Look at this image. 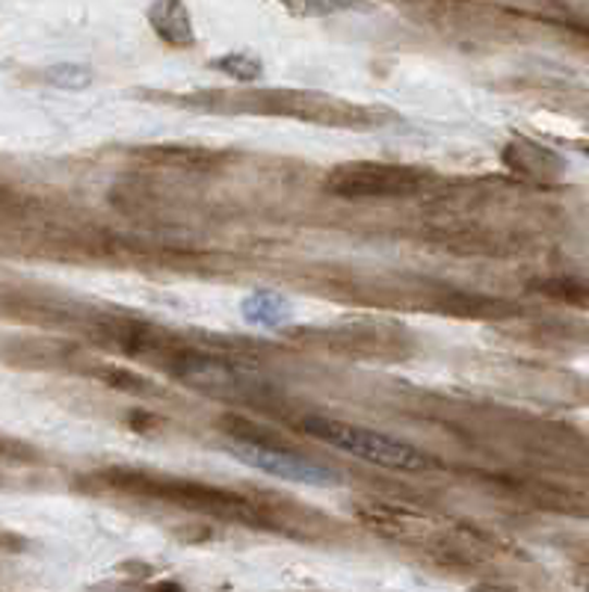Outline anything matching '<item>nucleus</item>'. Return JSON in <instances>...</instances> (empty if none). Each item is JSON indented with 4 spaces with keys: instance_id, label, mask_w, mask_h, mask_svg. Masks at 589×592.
Returning a JSON list of instances; mask_svg holds the SVG:
<instances>
[{
    "instance_id": "11",
    "label": "nucleus",
    "mask_w": 589,
    "mask_h": 592,
    "mask_svg": "<svg viewBox=\"0 0 589 592\" xmlns=\"http://www.w3.org/2000/svg\"><path fill=\"white\" fill-rule=\"evenodd\" d=\"M282 3L303 18H323V15H338L358 7V0H282Z\"/></svg>"
},
{
    "instance_id": "15",
    "label": "nucleus",
    "mask_w": 589,
    "mask_h": 592,
    "mask_svg": "<svg viewBox=\"0 0 589 592\" xmlns=\"http://www.w3.org/2000/svg\"><path fill=\"white\" fill-rule=\"evenodd\" d=\"M584 566H587V569H589V548H587V554H584Z\"/></svg>"
},
{
    "instance_id": "3",
    "label": "nucleus",
    "mask_w": 589,
    "mask_h": 592,
    "mask_svg": "<svg viewBox=\"0 0 589 592\" xmlns=\"http://www.w3.org/2000/svg\"><path fill=\"white\" fill-rule=\"evenodd\" d=\"M163 365L179 382L196 388V392L222 397V400H249V397L263 392L258 370L246 368L241 361L225 359V356L201 353V349L175 347Z\"/></svg>"
},
{
    "instance_id": "12",
    "label": "nucleus",
    "mask_w": 589,
    "mask_h": 592,
    "mask_svg": "<svg viewBox=\"0 0 589 592\" xmlns=\"http://www.w3.org/2000/svg\"><path fill=\"white\" fill-rule=\"evenodd\" d=\"M213 65L220 72L232 74L234 81H255V77H261V60H255L253 53H225Z\"/></svg>"
},
{
    "instance_id": "14",
    "label": "nucleus",
    "mask_w": 589,
    "mask_h": 592,
    "mask_svg": "<svg viewBox=\"0 0 589 592\" xmlns=\"http://www.w3.org/2000/svg\"><path fill=\"white\" fill-rule=\"evenodd\" d=\"M148 592H184V587L175 581H163V583H155V587H148Z\"/></svg>"
},
{
    "instance_id": "2",
    "label": "nucleus",
    "mask_w": 589,
    "mask_h": 592,
    "mask_svg": "<svg viewBox=\"0 0 589 592\" xmlns=\"http://www.w3.org/2000/svg\"><path fill=\"white\" fill-rule=\"evenodd\" d=\"M299 430L311 435V439L332 444V447L344 451V454L356 456L361 462L389 468V471L418 474V471L439 468V459L427 454V451H418L415 444L394 439L389 433H379V430H368V427L335 421V418H320V415H306L299 421Z\"/></svg>"
},
{
    "instance_id": "5",
    "label": "nucleus",
    "mask_w": 589,
    "mask_h": 592,
    "mask_svg": "<svg viewBox=\"0 0 589 592\" xmlns=\"http://www.w3.org/2000/svg\"><path fill=\"white\" fill-rule=\"evenodd\" d=\"M353 509H356L358 521L368 530H373L377 536L403 542V545H421L427 554L432 548H439L456 528L451 521H442V518H435L432 513H424L418 507L394 504V501H377V497L358 501Z\"/></svg>"
},
{
    "instance_id": "4",
    "label": "nucleus",
    "mask_w": 589,
    "mask_h": 592,
    "mask_svg": "<svg viewBox=\"0 0 589 592\" xmlns=\"http://www.w3.org/2000/svg\"><path fill=\"white\" fill-rule=\"evenodd\" d=\"M421 170L409 163H379V160H358L341 163L327 175V190L341 199H406L424 190Z\"/></svg>"
},
{
    "instance_id": "7",
    "label": "nucleus",
    "mask_w": 589,
    "mask_h": 592,
    "mask_svg": "<svg viewBox=\"0 0 589 592\" xmlns=\"http://www.w3.org/2000/svg\"><path fill=\"white\" fill-rule=\"evenodd\" d=\"M148 22H151V30L172 48H193L196 45V33H193V22H189V10L184 7V0H155L148 10Z\"/></svg>"
},
{
    "instance_id": "13",
    "label": "nucleus",
    "mask_w": 589,
    "mask_h": 592,
    "mask_svg": "<svg viewBox=\"0 0 589 592\" xmlns=\"http://www.w3.org/2000/svg\"><path fill=\"white\" fill-rule=\"evenodd\" d=\"M48 77H51V84L63 86V89H84L93 81V74L84 65H57Z\"/></svg>"
},
{
    "instance_id": "1",
    "label": "nucleus",
    "mask_w": 589,
    "mask_h": 592,
    "mask_svg": "<svg viewBox=\"0 0 589 592\" xmlns=\"http://www.w3.org/2000/svg\"><path fill=\"white\" fill-rule=\"evenodd\" d=\"M98 483H105L110 492H119V495L148 497V501L172 504V507L201 513V516L237 521L246 528L279 530L273 504L241 495L234 489H220L211 483H199V480H184V477L151 474V471H137V468H107L98 474Z\"/></svg>"
},
{
    "instance_id": "10",
    "label": "nucleus",
    "mask_w": 589,
    "mask_h": 592,
    "mask_svg": "<svg viewBox=\"0 0 589 592\" xmlns=\"http://www.w3.org/2000/svg\"><path fill=\"white\" fill-rule=\"evenodd\" d=\"M504 160L513 166L516 172H521L525 178H542L545 181L551 172H548V166H551V155H545L542 148L533 146V158H527V148H525V139H516V143H510L504 151Z\"/></svg>"
},
{
    "instance_id": "8",
    "label": "nucleus",
    "mask_w": 589,
    "mask_h": 592,
    "mask_svg": "<svg viewBox=\"0 0 589 592\" xmlns=\"http://www.w3.org/2000/svg\"><path fill=\"white\" fill-rule=\"evenodd\" d=\"M143 158L160 166H179V170H211L220 163L222 155L199 146H151L143 148Z\"/></svg>"
},
{
    "instance_id": "6",
    "label": "nucleus",
    "mask_w": 589,
    "mask_h": 592,
    "mask_svg": "<svg viewBox=\"0 0 589 592\" xmlns=\"http://www.w3.org/2000/svg\"><path fill=\"white\" fill-rule=\"evenodd\" d=\"M225 451L241 459L261 474L279 477L287 483H299V486H338L341 474H335L332 468L323 462H315L303 454L287 451L284 444L275 442H255V439H229Z\"/></svg>"
},
{
    "instance_id": "9",
    "label": "nucleus",
    "mask_w": 589,
    "mask_h": 592,
    "mask_svg": "<svg viewBox=\"0 0 589 592\" xmlns=\"http://www.w3.org/2000/svg\"><path fill=\"white\" fill-rule=\"evenodd\" d=\"M533 291L548 299L568 303V306H589V279L587 275H545L533 282Z\"/></svg>"
}]
</instances>
